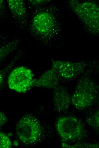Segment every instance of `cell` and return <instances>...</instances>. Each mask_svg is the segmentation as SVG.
I'll list each match as a JSON object with an SVG mask.
<instances>
[{"label":"cell","instance_id":"6da1fadb","mask_svg":"<svg viewBox=\"0 0 99 148\" xmlns=\"http://www.w3.org/2000/svg\"><path fill=\"white\" fill-rule=\"evenodd\" d=\"M98 87L93 80L84 77L79 80L71 98V103L78 109L91 106L98 95Z\"/></svg>","mask_w":99,"mask_h":148},{"label":"cell","instance_id":"7a4b0ae2","mask_svg":"<svg viewBox=\"0 0 99 148\" xmlns=\"http://www.w3.org/2000/svg\"><path fill=\"white\" fill-rule=\"evenodd\" d=\"M54 26L52 14L48 10H42L35 13L33 15L28 28L33 36L46 40L52 35Z\"/></svg>","mask_w":99,"mask_h":148},{"label":"cell","instance_id":"3957f363","mask_svg":"<svg viewBox=\"0 0 99 148\" xmlns=\"http://www.w3.org/2000/svg\"><path fill=\"white\" fill-rule=\"evenodd\" d=\"M15 132L22 143L32 144L36 142L40 137L41 127L36 118L28 115L23 117L18 122L16 126Z\"/></svg>","mask_w":99,"mask_h":148},{"label":"cell","instance_id":"277c9868","mask_svg":"<svg viewBox=\"0 0 99 148\" xmlns=\"http://www.w3.org/2000/svg\"><path fill=\"white\" fill-rule=\"evenodd\" d=\"M34 79L30 69L23 66H18L10 72L7 84L10 89L19 93H25L33 87Z\"/></svg>","mask_w":99,"mask_h":148},{"label":"cell","instance_id":"5b68a950","mask_svg":"<svg viewBox=\"0 0 99 148\" xmlns=\"http://www.w3.org/2000/svg\"><path fill=\"white\" fill-rule=\"evenodd\" d=\"M56 126L58 135L64 141L77 139L82 135L84 130L81 122L72 116L60 118L57 120Z\"/></svg>","mask_w":99,"mask_h":148},{"label":"cell","instance_id":"8992f818","mask_svg":"<svg viewBox=\"0 0 99 148\" xmlns=\"http://www.w3.org/2000/svg\"><path fill=\"white\" fill-rule=\"evenodd\" d=\"M85 64L82 62H73L66 61L53 62L51 68L59 76L65 79H73L84 71Z\"/></svg>","mask_w":99,"mask_h":148},{"label":"cell","instance_id":"52a82bcc","mask_svg":"<svg viewBox=\"0 0 99 148\" xmlns=\"http://www.w3.org/2000/svg\"><path fill=\"white\" fill-rule=\"evenodd\" d=\"M7 2L15 23L22 29L25 28L27 26L28 15L24 1L7 0Z\"/></svg>","mask_w":99,"mask_h":148},{"label":"cell","instance_id":"ba28073f","mask_svg":"<svg viewBox=\"0 0 99 148\" xmlns=\"http://www.w3.org/2000/svg\"><path fill=\"white\" fill-rule=\"evenodd\" d=\"M53 100L55 110L58 113H64L68 110L71 104V97L66 88L58 85L53 89Z\"/></svg>","mask_w":99,"mask_h":148},{"label":"cell","instance_id":"9c48e42d","mask_svg":"<svg viewBox=\"0 0 99 148\" xmlns=\"http://www.w3.org/2000/svg\"><path fill=\"white\" fill-rule=\"evenodd\" d=\"M59 76L51 68L34 79L33 87L53 89L58 85Z\"/></svg>","mask_w":99,"mask_h":148},{"label":"cell","instance_id":"30bf717a","mask_svg":"<svg viewBox=\"0 0 99 148\" xmlns=\"http://www.w3.org/2000/svg\"><path fill=\"white\" fill-rule=\"evenodd\" d=\"M20 41L19 39L15 38L0 47V64L8 56L18 49Z\"/></svg>","mask_w":99,"mask_h":148},{"label":"cell","instance_id":"8fae6325","mask_svg":"<svg viewBox=\"0 0 99 148\" xmlns=\"http://www.w3.org/2000/svg\"><path fill=\"white\" fill-rule=\"evenodd\" d=\"M23 54V52L22 51H18L10 63L0 70V89L3 86L9 72L16 61L22 56Z\"/></svg>","mask_w":99,"mask_h":148},{"label":"cell","instance_id":"7c38bea8","mask_svg":"<svg viewBox=\"0 0 99 148\" xmlns=\"http://www.w3.org/2000/svg\"><path fill=\"white\" fill-rule=\"evenodd\" d=\"M12 146L9 137L3 132H0V148H9Z\"/></svg>","mask_w":99,"mask_h":148},{"label":"cell","instance_id":"4fadbf2b","mask_svg":"<svg viewBox=\"0 0 99 148\" xmlns=\"http://www.w3.org/2000/svg\"><path fill=\"white\" fill-rule=\"evenodd\" d=\"M62 146L65 148H98L99 145L95 144L84 143L70 145L65 143H63Z\"/></svg>","mask_w":99,"mask_h":148},{"label":"cell","instance_id":"5bb4252c","mask_svg":"<svg viewBox=\"0 0 99 148\" xmlns=\"http://www.w3.org/2000/svg\"><path fill=\"white\" fill-rule=\"evenodd\" d=\"M7 17L5 3L3 0H0V21H3Z\"/></svg>","mask_w":99,"mask_h":148},{"label":"cell","instance_id":"9a60e30c","mask_svg":"<svg viewBox=\"0 0 99 148\" xmlns=\"http://www.w3.org/2000/svg\"><path fill=\"white\" fill-rule=\"evenodd\" d=\"M8 119L3 112L0 111V128L7 122Z\"/></svg>","mask_w":99,"mask_h":148},{"label":"cell","instance_id":"2e32d148","mask_svg":"<svg viewBox=\"0 0 99 148\" xmlns=\"http://www.w3.org/2000/svg\"><path fill=\"white\" fill-rule=\"evenodd\" d=\"M48 1L45 0H30L28 1L29 3L32 6H38L39 5L44 3Z\"/></svg>","mask_w":99,"mask_h":148},{"label":"cell","instance_id":"e0dca14e","mask_svg":"<svg viewBox=\"0 0 99 148\" xmlns=\"http://www.w3.org/2000/svg\"><path fill=\"white\" fill-rule=\"evenodd\" d=\"M92 122L94 126L97 128L99 127V112H97L93 116L92 118Z\"/></svg>","mask_w":99,"mask_h":148},{"label":"cell","instance_id":"ac0fdd59","mask_svg":"<svg viewBox=\"0 0 99 148\" xmlns=\"http://www.w3.org/2000/svg\"><path fill=\"white\" fill-rule=\"evenodd\" d=\"M9 41L7 38L0 33V47L7 43Z\"/></svg>","mask_w":99,"mask_h":148}]
</instances>
